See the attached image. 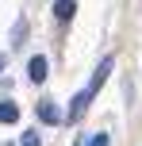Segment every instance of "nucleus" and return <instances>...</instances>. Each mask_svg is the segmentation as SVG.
<instances>
[{
  "label": "nucleus",
  "instance_id": "obj_1",
  "mask_svg": "<svg viewBox=\"0 0 142 146\" xmlns=\"http://www.w3.org/2000/svg\"><path fill=\"white\" fill-rule=\"evenodd\" d=\"M112 69H115V58H104V62L96 66V73H92V81H89V88H85V92L96 96L100 88H104V81H108V73H112Z\"/></svg>",
  "mask_w": 142,
  "mask_h": 146
},
{
  "label": "nucleus",
  "instance_id": "obj_2",
  "mask_svg": "<svg viewBox=\"0 0 142 146\" xmlns=\"http://www.w3.org/2000/svg\"><path fill=\"white\" fill-rule=\"evenodd\" d=\"M46 69H50V66H46V58H42V54H35V58L27 62V77L35 81V85H42V81H46Z\"/></svg>",
  "mask_w": 142,
  "mask_h": 146
},
{
  "label": "nucleus",
  "instance_id": "obj_3",
  "mask_svg": "<svg viewBox=\"0 0 142 146\" xmlns=\"http://www.w3.org/2000/svg\"><path fill=\"white\" fill-rule=\"evenodd\" d=\"M89 104H92V96H89V92H77V96H73V104H69V123H77V119L85 115V108H89Z\"/></svg>",
  "mask_w": 142,
  "mask_h": 146
},
{
  "label": "nucleus",
  "instance_id": "obj_4",
  "mask_svg": "<svg viewBox=\"0 0 142 146\" xmlns=\"http://www.w3.org/2000/svg\"><path fill=\"white\" fill-rule=\"evenodd\" d=\"M54 15H58L61 23H69L77 15V4H73V0H54Z\"/></svg>",
  "mask_w": 142,
  "mask_h": 146
},
{
  "label": "nucleus",
  "instance_id": "obj_5",
  "mask_svg": "<svg viewBox=\"0 0 142 146\" xmlns=\"http://www.w3.org/2000/svg\"><path fill=\"white\" fill-rule=\"evenodd\" d=\"M35 111H38V119H42V123H58V119H61V111L54 108V100H42Z\"/></svg>",
  "mask_w": 142,
  "mask_h": 146
},
{
  "label": "nucleus",
  "instance_id": "obj_6",
  "mask_svg": "<svg viewBox=\"0 0 142 146\" xmlns=\"http://www.w3.org/2000/svg\"><path fill=\"white\" fill-rule=\"evenodd\" d=\"M15 119H19V108H15L12 100H4L0 104V123H15Z\"/></svg>",
  "mask_w": 142,
  "mask_h": 146
},
{
  "label": "nucleus",
  "instance_id": "obj_7",
  "mask_svg": "<svg viewBox=\"0 0 142 146\" xmlns=\"http://www.w3.org/2000/svg\"><path fill=\"white\" fill-rule=\"evenodd\" d=\"M19 146H42V142H38V135H35V131H23V139H19Z\"/></svg>",
  "mask_w": 142,
  "mask_h": 146
},
{
  "label": "nucleus",
  "instance_id": "obj_8",
  "mask_svg": "<svg viewBox=\"0 0 142 146\" xmlns=\"http://www.w3.org/2000/svg\"><path fill=\"white\" fill-rule=\"evenodd\" d=\"M89 146H112V139H108V135L100 131V135H92V139H89Z\"/></svg>",
  "mask_w": 142,
  "mask_h": 146
},
{
  "label": "nucleus",
  "instance_id": "obj_9",
  "mask_svg": "<svg viewBox=\"0 0 142 146\" xmlns=\"http://www.w3.org/2000/svg\"><path fill=\"white\" fill-rule=\"evenodd\" d=\"M23 35H27V23L19 19V23H15V31H12V38H15V46H19V38H23Z\"/></svg>",
  "mask_w": 142,
  "mask_h": 146
},
{
  "label": "nucleus",
  "instance_id": "obj_10",
  "mask_svg": "<svg viewBox=\"0 0 142 146\" xmlns=\"http://www.w3.org/2000/svg\"><path fill=\"white\" fill-rule=\"evenodd\" d=\"M0 69H4V54H0Z\"/></svg>",
  "mask_w": 142,
  "mask_h": 146
}]
</instances>
